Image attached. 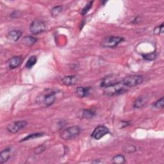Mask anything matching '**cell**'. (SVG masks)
I'll use <instances>...</instances> for the list:
<instances>
[{
    "mask_svg": "<svg viewBox=\"0 0 164 164\" xmlns=\"http://www.w3.org/2000/svg\"><path fill=\"white\" fill-rule=\"evenodd\" d=\"M164 105V101H163V98H161L160 99L156 101L154 104L153 106L156 108H163Z\"/></svg>",
    "mask_w": 164,
    "mask_h": 164,
    "instance_id": "cb8c5ba5",
    "label": "cell"
},
{
    "mask_svg": "<svg viewBox=\"0 0 164 164\" xmlns=\"http://www.w3.org/2000/svg\"><path fill=\"white\" fill-rule=\"evenodd\" d=\"M11 151L12 149L10 148H8L1 152V154H0V163L3 164L9 160L10 157Z\"/></svg>",
    "mask_w": 164,
    "mask_h": 164,
    "instance_id": "30bf717a",
    "label": "cell"
},
{
    "mask_svg": "<svg viewBox=\"0 0 164 164\" xmlns=\"http://www.w3.org/2000/svg\"><path fill=\"white\" fill-rule=\"evenodd\" d=\"M22 35V32L20 30H12L9 33L7 37L9 40L13 42H16L19 39Z\"/></svg>",
    "mask_w": 164,
    "mask_h": 164,
    "instance_id": "7c38bea8",
    "label": "cell"
},
{
    "mask_svg": "<svg viewBox=\"0 0 164 164\" xmlns=\"http://www.w3.org/2000/svg\"><path fill=\"white\" fill-rule=\"evenodd\" d=\"M92 3H93V2H89L86 5H85V7L82 10V12H81V14L84 16V15H85L89 11V10L92 8Z\"/></svg>",
    "mask_w": 164,
    "mask_h": 164,
    "instance_id": "603a6c76",
    "label": "cell"
},
{
    "mask_svg": "<svg viewBox=\"0 0 164 164\" xmlns=\"http://www.w3.org/2000/svg\"><path fill=\"white\" fill-rule=\"evenodd\" d=\"M37 39L31 37V36H27L26 37H24L22 40V42L24 45L26 46H33L36 42H37Z\"/></svg>",
    "mask_w": 164,
    "mask_h": 164,
    "instance_id": "5bb4252c",
    "label": "cell"
},
{
    "mask_svg": "<svg viewBox=\"0 0 164 164\" xmlns=\"http://www.w3.org/2000/svg\"><path fill=\"white\" fill-rule=\"evenodd\" d=\"M37 57H36L35 56L31 57L27 60V62L26 64V68L28 69L32 68V67L36 64V62H37Z\"/></svg>",
    "mask_w": 164,
    "mask_h": 164,
    "instance_id": "ffe728a7",
    "label": "cell"
},
{
    "mask_svg": "<svg viewBox=\"0 0 164 164\" xmlns=\"http://www.w3.org/2000/svg\"><path fill=\"white\" fill-rule=\"evenodd\" d=\"M123 150L126 152V153H133V152L136 151L137 148L134 146L133 145L129 144V145H125V146L123 148Z\"/></svg>",
    "mask_w": 164,
    "mask_h": 164,
    "instance_id": "7402d4cb",
    "label": "cell"
},
{
    "mask_svg": "<svg viewBox=\"0 0 164 164\" xmlns=\"http://www.w3.org/2000/svg\"><path fill=\"white\" fill-rule=\"evenodd\" d=\"M23 62V58L21 57L17 56L11 58L8 60V65L10 69H16L18 68Z\"/></svg>",
    "mask_w": 164,
    "mask_h": 164,
    "instance_id": "9c48e42d",
    "label": "cell"
},
{
    "mask_svg": "<svg viewBox=\"0 0 164 164\" xmlns=\"http://www.w3.org/2000/svg\"><path fill=\"white\" fill-rule=\"evenodd\" d=\"M145 103H146L145 98H143V97H139V98L135 101L133 106H134L135 108H141L145 105Z\"/></svg>",
    "mask_w": 164,
    "mask_h": 164,
    "instance_id": "e0dca14e",
    "label": "cell"
},
{
    "mask_svg": "<svg viewBox=\"0 0 164 164\" xmlns=\"http://www.w3.org/2000/svg\"><path fill=\"white\" fill-rule=\"evenodd\" d=\"M45 150H46V147L44 145H41L34 149V153H35V155H40L43 153Z\"/></svg>",
    "mask_w": 164,
    "mask_h": 164,
    "instance_id": "484cf974",
    "label": "cell"
},
{
    "mask_svg": "<svg viewBox=\"0 0 164 164\" xmlns=\"http://www.w3.org/2000/svg\"><path fill=\"white\" fill-rule=\"evenodd\" d=\"M156 57V54L155 53H151L149 54H143V58L147 60H153Z\"/></svg>",
    "mask_w": 164,
    "mask_h": 164,
    "instance_id": "d4e9b609",
    "label": "cell"
},
{
    "mask_svg": "<svg viewBox=\"0 0 164 164\" xmlns=\"http://www.w3.org/2000/svg\"><path fill=\"white\" fill-rule=\"evenodd\" d=\"M77 81L76 76H65L62 79V83L66 86H70V85H73Z\"/></svg>",
    "mask_w": 164,
    "mask_h": 164,
    "instance_id": "4fadbf2b",
    "label": "cell"
},
{
    "mask_svg": "<svg viewBox=\"0 0 164 164\" xmlns=\"http://www.w3.org/2000/svg\"><path fill=\"white\" fill-rule=\"evenodd\" d=\"M62 10V6H57V7H53L51 10V14L53 17H57Z\"/></svg>",
    "mask_w": 164,
    "mask_h": 164,
    "instance_id": "44dd1931",
    "label": "cell"
},
{
    "mask_svg": "<svg viewBox=\"0 0 164 164\" xmlns=\"http://www.w3.org/2000/svg\"><path fill=\"white\" fill-rule=\"evenodd\" d=\"M81 130L80 127L77 126H73L68 127V128L62 131L60 133V137L63 140L65 141H68L72 138H75V137H78L80 135Z\"/></svg>",
    "mask_w": 164,
    "mask_h": 164,
    "instance_id": "7a4b0ae2",
    "label": "cell"
},
{
    "mask_svg": "<svg viewBox=\"0 0 164 164\" xmlns=\"http://www.w3.org/2000/svg\"><path fill=\"white\" fill-rule=\"evenodd\" d=\"M126 91V86L122 83V82H119L105 87L104 94L106 96H112L123 94Z\"/></svg>",
    "mask_w": 164,
    "mask_h": 164,
    "instance_id": "6da1fadb",
    "label": "cell"
},
{
    "mask_svg": "<svg viewBox=\"0 0 164 164\" xmlns=\"http://www.w3.org/2000/svg\"><path fill=\"white\" fill-rule=\"evenodd\" d=\"M90 87H78L76 89V94L79 98H85L89 95Z\"/></svg>",
    "mask_w": 164,
    "mask_h": 164,
    "instance_id": "8fae6325",
    "label": "cell"
},
{
    "mask_svg": "<svg viewBox=\"0 0 164 164\" xmlns=\"http://www.w3.org/2000/svg\"><path fill=\"white\" fill-rule=\"evenodd\" d=\"M115 83H116V81H115V79H113V77H106L105 78L103 79V80L101 82V87H106L107 86L110 85H112Z\"/></svg>",
    "mask_w": 164,
    "mask_h": 164,
    "instance_id": "2e32d148",
    "label": "cell"
},
{
    "mask_svg": "<svg viewBox=\"0 0 164 164\" xmlns=\"http://www.w3.org/2000/svg\"><path fill=\"white\" fill-rule=\"evenodd\" d=\"M126 162L125 157L123 155H118L115 156L112 159V162L115 164H121L124 163Z\"/></svg>",
    "mask_w": 164,
    "mask_h": 164,
    "instance_id": "ac0fdd59",
    "label": "cell"
},
{
    "mask_svg": "<svg viewBox=\"0 0 164 164\" xmlns=\"http://www.w3.org/2000/svg\"><path fill=\"white\" fill-rule=\"evenodd\" d=\"M143 80V77L141 75H130L123 78L122 83L127 87H132L141 84Z\"/></svg>",
    "mask_w": 164,
    "mask_h": 164,
    "instance_id": "5b68a950",
    "label": "cell"
},
{
    "mask_svg": "<svg viewBox=\"0 0 164 164\" xmlns=\"http://www.w3.org/2000/svg\"><path fill=\"white\" fill-rule=\"evenodd\" d=\"M44 135L43 133H32V134H30L29 135H28L27 137H25L23 139H22L20 142H23V141H28V140L30 139H34L36 138H38L40 137H42Z\"/></svg>",
    "mask_w": 164,
    "mask_h": 164,
    "instance_id": "d6986e66",
    "label": "cell"
},
{
    "mask_svg": "<svg viewBox=\"0 0 164 164\" xmlns=\"http://www.w3.org/2000/svg\"><path fill=\"white\" fill-rule=\"evenodd\" d=\"M124 41V39L115 36H109L103 39L101 42V46L103 47L112 48L116 47L120 42Z\"/></svg>",
    "mask_w": 164,
    "mask_h": 164,
    "instance_id": "3957f363",
    "label": "cell"
},
{
    "mask_svg": "<svg viewBox=\"0 0 164 164\" xmlns=\"http://www.w3.org/2000/svg\"><path fill=\"white\" fill-rule=\"evenodd\" d=\"M163 23H162L160 26H157L154 30V33L155 35H159L161 33H163Z\"/></svg>",
    "mask_w": 164,
    "mask_h": 164,
    "instance_id": "4316f807",
    "label": "cell"
},
{
    "mask_svg": "<svg viewBox=\"0 0 164 164\" xmlns=\"http://www.w3.org/2000/svg\"><path fill=\"white\" fill-rule=\"evenodd\" d=\"M95 111L92 109H88V110H83L80 113V117L85 119H91L95 115Z\"/></svg>",
    "mask_w": 164,
    "mask_h": 164,
    "instance_id": "9a60e30c",
    "label": "cell"
},
{
    "mask_svg": "<svg viewBox=\"0 0 164 164\" xmlns=\"http://www.w3.org/2000/svg\"><path fill=\"white\" fill-rule=\"evenodd\" d=\"M26 125H27L26 121L25 120L17 121V122H14L9 124L8 126L7 127V129L9 132L12 133H16L19 130L26 127Z\"/></svg>",
    "mask_w": 164,
    "mask_h": 164,
    "instance_id": "52a82bcc",
    "label": "cell"
},
{
    "mask_svg": "<svg viewBox=\"0 0 164 164\" xmlns=\"http://www.w3.org/2000/svg\"><path fill=\"white\" fill-rule=\"evenodd\" d=\"M108 133L109 130L106 127L102 125H99L96 127L91 136L96 140H99Z\"/></svg>",
    "mask_w": 164,
    "mask_h": 164,
    "instance_id": "ba28073f",
    "label": "cell"
},
{
    "mask_svg": "<svg viewBox=\"0 0 164 164\" xmlns=\"http://www.w3.org/2000/svg\"><path fill=\"white\" fill-rule=\"evenodd\" d=\"M56 95L54 92H50L46 94H41L38 98L39 103L44 107H48L53 104L55 101Z\"/></svg>",
    "mask_w": 164,
    "mask_h": 164,
    "instance_id": "277c9868",
    "label": "cell"
},
{
    "mask_svg": "<svg viewBox=\"0 0 164 164\" xmlns=\"http://www.w3.org/2000/svg\"><path fill=\"white\" fill-rule=\"evenodd\" d=\"M46 30L45 23L40 20L33 21L30 26V31L33 35H37L44 32Z\"/></svg>",
    "mask_w": 164,
    "mask_h": 164,
    "instance_id": "8992f818",
    "label": "cell"
}]
</instances>
